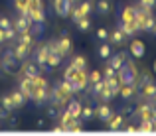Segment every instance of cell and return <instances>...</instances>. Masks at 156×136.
<instances>
[{"label":"cell","mask_w":156,"mask_h":136,"mask_svg":"<svg viewBox=\"0 0 156 136\" xmlns=\"http://www.w3.org/2000/svg\"><path fill=\"white\" fill-rule=\"evenodd\" d=\"M152 34L156 36V24H154V28H152Z\"/></svg>","instance_id":"46"},{"label":"cell","mask_w":156,"mask_h":136,"mask_svg":"<svg viewBox=\"0 0 156 136\" xmlns=\"http://www.w3.org/2000/svg\"><path fill=\"white\" fill-rule=\"evenodd\" d=\"M14 55H16V59L18 61H24V59H28V57L32 55V51H34V45H28V44H22V42H16L14 45Z\"/></svg>","instance_id":"8"},{"label":"cell","mask_w":156,"mask_h":136,"mask_svg":"<svg viewBox=\"0 0 156 136\" xmlns=\"http://www.w3.org/2000/svg\"><path fill=\"white\" fill-rule=\"evenodd\" d=\"M125 40H126V36L117 28V30L109 32V40H107V42H111L113 45H122V44H125Z\"/></svg>","instance_id":"17"},{"label":"cell","mask_w":156,"mask_h":136,"mask_svg":"<svg viewBox=\"0 0 156 136\" xmlns=\"http://www.w3.org/2000/svg\"><path fill=\"white\" fill-rule=\"evenodd\" d=\"M0 105H2L4 109L8 110V113L16 109V105H14V101H12V97H10V95H2V99H0Z\"/></svg>","instance_id":"27"},{"label":"cell","mask_w":156,"mask_h":136,"mask_svg":"<svg viewBox=\"0 0 156 136\" xmlns=\"http://www.w3.org/2000/svg\"><path fill=\"white\" fill-rule=\"evenodd\" d=\"M125 130H126V132H138V128H136V126H130V124H129V126H126V128H125Z\"/></svg>","instance_id":"45"},{"label":"cell","mask_w":156,"mask_h":136,"mask_svg":"<svg viewBox=\"0 0 156 136\" xmlns=\"http://www.w3.org/2000/svg\"><path fill=\"white\" fill-rule=\"evenodd\" d=\"M65 109H67L75 118H79V117H81V109H83V106H81V101H77V99H71V101L67 103V106H65Z\"/></svg>","instance_id":"22"},{"label":"cell","mask_w":156,"mask_h":136,"mask_svg":"<svg viewBox=\"0 0 156 136\" xmlns=\"http://www.w3.org/2000/svg\"><path fill=\"white\" fill-rule=\"evenodd\" d=\"M138 4L142 8H146V10H154L156 8V0H138Z\"/></svg>","instance_id":"38"},{"label":"cell","mask_w":156,"mask_h":136,"mask_svg":"<svg viewBox=\"0 0 156 136\" xmlns=\"http://www.w3.org/2000/svg\"><path fill=\"white\" fill-rule=\"evenodd\" d=\"M122 122H125V114H122V113H117V114H113V117L107 120V124H109V130H111V132H115V130H121L122 128Z\"/></svg>","instance_id":"15"},{"label":"cell","mask_w":156,"mask_h":136,"mask_svg":"<svg viewBox=\"0 0 156 136\" xmlns=\"http://www.w3.org/2000/svg\"><path fill=\"white\" fill-rule=\"evenodd\" d=\"M138 91H140V99H142V101L152 103L154 99H156V83H154V81H148V83L140 85Z\"/></svg>","instance_id":"9"},{"label":"cell","mask_w":156,"mask_h":136,"mask_svg":"<svg viewBox=\"0 0 156 136\" xmlns=\"http://www.w3.org/2000/svg\"><path fill=\"white\" fill-rule=\"evenodd\" d=\"M97 38H99V40H103V42H107V40H109V30H105V28L97 30Z\"/></svg>","instance_id":"40"},{"label":"cell","mask_w":156,"mask_h":136,"mask_svg":"<svg viewBox=\"0 0 156 136\" xmlns=\"http://www.w3.org/2000/svg\"><path fill=\"white\" fill-rule=\"evenodd\" d=\"M154 24H156V18H154L152 14H148V16L144 18V22H142V32H152Z\"/></svg>","instance_id":"31"},{"label":"cell","mask_w":156,"mask_h":136,"mask_svg":"<svg viewBox=\"0 0 156 136\" xmlns=\"http://www.w3.org/2000/svg\"><path fill=\"white\" fill-rule=\"evenodd\" d=\"M73 95L69 93V91H65L61 87V83H55L51 87V95H50V103L53 106H65L69 101H71Z\"/></svg>","instance_id":"2"},{"label":"cell","mask_w":156,"mask_h":136,"mask_svg":"<svg viewBox=\"0 0 156 136\" xmlns=\"http://www.w3.org/2000/svg\"><path fill=\"white\" fill-rule=\"evenodd\" d=\"M69 63H71L75 69H87V59H85L83 55H73Z\"/></svg>","instance_id":"26"},{"label":"cell","mask_w":156,"mask_h":136,"mask_svg":"<svg viewBox=\"0 0 156 136\" xmlns=\"http://www.w3.org/2000/svg\"><path fill=\"white\" fill-rule=\"evenodd\" d=\"M48 53H50L48 51V44L40 45V47L34 51V61L38 63V67L42 69V71H48V69H50L48 67Z\"/></svg>","instance_id":"4"},{"label":"cell","mask_w":156,"mask_h":136,"mask_svg":"<svg viewBox=\"0 0 156 136\" xmlns=\"http://www.w3.org/2000/svg\"><path fill=\"white\" fill-rule=\"evenodd\" d=\"M10 97H12V101H14V105H16V109H22L24 105L28 103V99L24 97V93L20 89H16V91H12L10 93Z\"/></svg>","instance_id":"21"},{"label":"cell","mask_w":156,"mask_h":136,"mask_svg":"<svg viewBox=\"0 0 156 136\" xmlns=\"http://www.w3.org/2000/svg\"><path fill=\"white\" fill-rule=\"evenodd\" d=\"M93 6H95V2H93V0H85V2H81V4H79L81 14H83V16H89V14L93 12Z\"/></svg>","instance_id":"28"},{"label":"cell","mask_w":156,"mask_h":136,"mask_svg":"<svg viewBox=\"0 0 156 136\" xmlns=\"http://www.w3.org/2000/svg\"><path fill=\"white\" fill-rule=\"evenodd\" d=\"M113 55V49H111L109 44H101L99 45V57L101 59H109V57Z\"/></svg>","instance_id":"30"},{"label":"cell","mask_w":156,"mask_h":136,"mask_svg":"<svg viewBox=\"0 0 156 136\" xmlns=\"http://www.w3.org/2000/svg\"><path fill=\"white\" fill-rule=\"evenodd\" d=\"M10 26H12V20L10 18H0V28H2V30H8Z\"/></svg>","instance_id":"41"},{"label":"cell","mask_w":156,"mask_h":136,"mask_svg":"<svg viewBox=\"0 0 156 136\" xmlns=\"http://www.w3.org/2000/svg\"><path fill=\"white\" fill-rule=\"evenodd\" d=\"M73 2H75V0H73Z\"/></svg>","instance_id":"50"},{"label":"cell","mask_w":156,"mask_h":136,"mask_svg":"<svg viewBox=\"0 0 156 136\" xmlns=\"http://www.w3.org/2000/svg\"><path fill=\"white\" fill-rule=\"evenodd\" d=\"M71 81H73V85L77 87V91H85L89 87V73H87V69H75Z\"/></svg>","instance_id":"3"},{"label":"cell","mask_w":156,"mask_h":136,"mask_svg":"<svg viewBox=\"0 0 156 136\" xmlns=\"http://www.w3.org/2000/svg\"><path fill=\"white\" fill-rule=\"evenodd\" d=\"M95 117L99 118V120H103V122H107L111 117H113V110H111V106L107 105V103H103V105H99L95 109Z\"/></svg>","instance_id":"16"},{"label":"cell","mask_w":156,"mask_h":136,"mask_svg":"<svg viewBox=\"0 0 156 136\" xmlns=\"http://www.w3.org/2000/svg\"><path fill=\"white\" fill-rule=\"evenodd\" d=\"M79 120H81V118H73V120L65 126V132H79V130L83 128V124H81Z\"/></svg>","instance_id":"29"},{"label":"cell","mask_w":156,"mask_h":136,"mask_svg":"<svg viewBox=\"0 0 156 136\" xmlns=\"http://www.w3.org/2000/svg\"><path fill=\"white\" fill-rule=\"evenodd\" d=\"M12 26H14V30L18 32V34H22V32H26V30H30L32 26H34V22L32 20H28L26 16H16L14 20H12Z\"/></svg>","instance_id":"12"},{"label":"cell","mask_w":156,"mask_h":136,"mask_svg":"<svg viewBox=\"0 0 156 136\" xmlns=\"http://www.w3.org/2000/svg\"><path fill=\"white\" fill-rule=\"evenodd\" d=\"M4 32H6V42H16V40H18V32L14 30V26H10Z\"/></svg>","instance_id":"35"},{"label":"cell","mask_w":156,"mask_h":136,"mask_svg":"<svg viewBox=\"0 0 156 136\" xmlns=\"http://www.w3.org/2000/svg\"><path fill=\"white\" fill-rule=\"evenodd\" d=\"M152 105H154V106H156V99H154V101H152Z\"/></svg>","instance_id":"47"},{"label":"cell","mask_w":156,"mask_h":136,"mask_svg":"<svg viewBox=\"0 0 156 136\" xmlns=\"http://www.w3.org/2000/svg\"><path fill=\"white\" fill-rule=\"evenodd\" d=\"M101 79H103V73L101 71H91L89 73V85L97 83V81H101Z\"/></svg>","instance_id":"36"},{"label":"cell","mask_w":156,"mask_h":136,"mask_svg":"<svg viewBox=\"0 0 156 136\" xmlns=\"http://www.w3.org/2000/svg\"><path fill=\"white\" fill-rule=\"evenodd\" d=\"M0 61H2V67L6 69L8 73H12V69L18 65V59H16V55H14V51H12V49H6V51L2 53Z\"/></svg>","instance_id":"11"},{"label":"cell","mask_w":156,"mask_h":136,"mask_svg":"<svg viewBox=\"0 0 156 136\" xmlns=\"http://www.w3.org/2000/svg\"><path fill=\"white\" fill-rule=\"evenodd\" d=\"M4 118H8V110L0 105V120H4Z\"/></svg>","instance_id":"43"},{"label":"cell","mask_w":156,"mask_h":136,"mask_svg":"<svg viewBox=\"0 0 156 136\" xmlns=\"http://www.w3.org/2000/svg\"><path fill=\"white\" fill-rule=\"evenodd\" d=\"M2 42H6V32L0 28V44H2Z\"/></svg>","instance_id":"44"},{"label":"cell","mask_w":156,"mask_h":136,"mask_svg":"<svg viewBox=\"0 0 156 136\" xmlns=\"http://www.w3.org/2000/svg\"><path fill=\"white\" fill-rule=\"evenodd\" d=\"M119 95H121L125 101H130V99H134V97L138 95V85H136V83L121 85V91H119Z\"/></svg>","instance_id":"13"},{"label":"cell","mask_w":156,"mask_h":136,"mask_svg":"<svg viewBox=\"0 0 156 136\" xmlns=\"http://www.w3.org/2000/svg\"><path fill=\"white\" fill-rule=\"evenodd\" d=\"M138 132H152V120H140V126H136Z\"/></svg>","instance_id":"34"},{"label":"cell","mask_w":156,"mask_h":136,"mask_svg":"<svg viewBox=\"0 0 156 136\" xmlns=\"http://www.w3.org/2000/svg\"><path fill=\"white\" fill-rule=\"evenodd\" d=\"M117 77H119V81H121V85L136 83V79H138L136 65H134L133 61H129V59H126V61H125V65H122V67L117 71Z\"/></svg>","instance_id":"1"},{"label":"cell","mask_w":156,"mask_h":136,"mask_svg":"<svg viewBox=\"0 0 156 136\" xmlns=\"http://www.w3.org/2000/svg\"><path fill=\"white\" fill-rule=\"evenodd\" d=\"M129 49H130V55L133 57H142L144 55V44H142L140 40H133Z\"/></svg>","instance_id":"19"},{"label":"cell","mask_w":156,"mask_h":136,"mask_svg":"<svg viewBox=\"0 0 156 136\" xmlns=\"http://www.w3.org/2000/svg\"><path fill=\"white\" fill-rule=\"evenodd\" d=\"M0 67H2V61H0Z\"/></svg>","instance_id":"49"},{"label":"cell","mask_w":156,"mask_h":136,"mask_svg":"<svg viewBox=\"0 0 156 136\" xmlns=\"http://www.w3.org/2000/svg\"><path fill=\"white\" fill-rule=\"evenodd\" d=\"M77 30H79V32H89V30H91V20H89L87 16H83V18L77 22Z\"/></svg>","instance_id":"33"},{"label":"cell","mask_w":156,"mask_h":136,"mask_svg":"<svg viewBox=\"0 0 156 136\" xmlns=\"http://www.w3.org/2000/svg\"><path fill=\"white\" fill-rule=\"evenodd\" d=\"M113 75H117V71H115L111 65H107V67L103 69V77H113Z\"/></svg>","instance_id":"42"},{"label":"cell","mask_w":156,"mask_h":136,"mask_svg":"<svg viewBox=\"0 0 156 136\" xmlns=\"http://www.w3.org/2000/svg\"><path fill=\"white\" fill-rule=\"evenodd\" d=\"M28 8H30V10H36V8H44V2H42V0H28Z\"/></svg>","instance_id":"39"},{"label":"cell","mask_w":156,"mask_h":136,"mask_svg":"<svg viewBox=\"0 0 156 136\" xmlns=\"http://www.w3.org/2000/svg\"><path fill=\"white\" fill-rule=\"evenodd\" d=\"M97 14L101 16H107L111 12V0H97Z\"/></svg>","instance_id":"24"},{"label":"cell","mask_w":156,"mask_h":136,"mask_svg":"<svg viewBox=\"0 0 156 136\" xmlns=\"http://www.w3.org/2000/svg\"><path fill=\"white\" fill-rule=\"evenodd\" d=\"M81 120H93L95 118V109H93L91 105H85L83 109H81Z\"/></svg>","instance_id":"25"},{"label":"cell","mask_w":156,"mask_h":136,"mask_svg":"<svg viewBox=\"0 0 156 136\" xmlns=\"http://www.w3.org/2000/svg\"><path fill=\"white\" fill-rule=\"evenodd\" d=\"M57 44H59L61 53H63V55H69V51H71V40H69L67 32H63V34H61V38L57 40Z\"/></svg>","instance_id":"18"},{"label":"cell","mask_w":156,"mask_h":136,"mask_svg":"<svg viewBox=\"0 0 156 136\" xmlns=\"http://www.w3.org/2000/svg\"><path fill=\"white\" fill-rule=\"evenodd\" d=\"M119 20H122V22H126V24H130V26H134L138 32H140V28H138V24H136L134 6H125V8H121V12H119Z\"/></svg>","instance_id":"7"},{"label":"cell","mask_w":156,"mask_h":136,"mask_svg":"<svg viewBox=\"0 0 156 136\" xmlns=\"http://www.w3.org/2000/svg\"><path fill=\"white\" fill-rule=\"evenodd\" d=\"M32 22H34V26H44V22H46V12H44V8L32 10Z\"/></svg>","instance_id":"23"},{"label":"cell","mask_w":156,"mask_h":136,"mask_svg":"<svg viewBox=\"0 0 156 136\" xmlns=\"http://www.w3.org/2000/svg\"><path fill=\"white\" fill-rule=\"evenodd\" d=\"M20 71H22V75H26V77H30V79H34V77H38L40 73H42V69L38 67V63H36L34 59H30V57H28V59L22 61V69H20Z\"/></svg>","instance_id":"5"},{"label":"cell","mask_w":156,"mask_h":136,"mask_svg":"<svg viewBox=\"0 0 156 136\" xmlns=\"http://www.w3.org/2000/svg\"><path fill=\"white\" fill-rule=\"evenodd\" d=\"M117 28L122 32V34L126 36V38H133V36H136L138 34V30L134 26H130V24H126V22H122V20H119V24H117Z\"/></svg>","instance_id":"20"},{"label":"cell","mask_w":156,"mask_h":136,"mask_svg":"<svg viewBox=\"0 0 156 136\" xmlns=\"http://www.w3.org/2000/svg\"><path fill=\"white\" fill-rule=\"evenodd\" d=\"M18 89L24 93V97H26L28 101H32V97H34V81H32L30 77H26V75L20 77V81H18Z\"/></svg>","instance_id":"10"},{"label":"cell","mask_w":156,"mask_h":136,"mask_svg":"<svg viewBox=\"0 0 156 136\" xmlns=\"http://www.w3.org/2000/svg\"><path fill=\"white\" fill-rule=\"evenodd\" d=\"M69 16H71V18H73V22H79V20L81 18H83V14H81V10H79V6H73L71 8V14H69Z\"/></svg>","instance_id":"37"},{"label":"cell","mask_w":156,"mask_h":136,"mask_svg":"<svg viewBox=\"0 0 156 136\" xmlns=\"http://www.w3.org/2000/svg\"><path fill=\"white\" fill-rule=\"evenodd\" d=\"M126 55H129L126 51L115 53V55H111L109 59H107V65H111V67H113L115 71H119V69H121L122 65H125V61H126Z\"/></svg>","instance_id":"14"},{"label":"cell","mask_w":156,"mask_h":136,"mask_svg":"<svg viewBox=\"0 0 156 136\" xmlns=\"http://www.w3.org/2000/svg\"><path fill=\"white\" fill-rule=\"evenodd\" d=\"M154 73H156V61H154Z\"/></svg>","instance_id":"48"},{"label":"cell","mask_w":156,"mask_h":136,"mask_svg":"<svg viewBox=\"0 0 156 136\" xmlns=\"http://www.w3.org/2000/svg\"><path fill=\"white\" fill-rule=\"evenodd\" d=\"M73 8V0H53V10L59 18H67L71 14Z\"/></svg>","instance_id":"6"},{"label":"cell","mask_w":156,"mask_h":136,"mask_svg":"<svg viewBox=\"0 0 156 136\" xmlns=\"http://www.w3.org/2000/svg\"><path fill=\"white\" fill-rule=\"evenodd\" d=\"M61 61H63L61 55H57V53H48V67H57Z\"/></svg>","instance_id":"32"}]
</instances>
